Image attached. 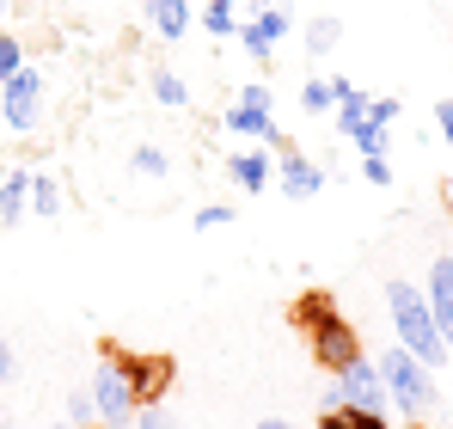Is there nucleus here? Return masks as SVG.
I'll use <instances>...</instances> for the list:
<instances>
[{"instance_id": "ddd939ff", "label": "nucleus", "mask_w": 453, "mask_h": 429, "mask_svg": "<svg viewBox=\"0 0 453 429\" xmlns=\"http://www.w3.org/2000/svg\"><path fill=\"white\" fill-rule=\"evenodd\" d=\"M233 129H245V136H264V142H282L276 136V123H270V105H233V117H226Z\"/></svg>"}, {"instance_id": "412c9836", "label": "nucleus", "mask_w": 453, "mask_h": 429, "mask_svg": "<svg viewBox=\"0 0 453 429\" xmlns=\"http://www.w3.org/2000/svg\"><path fill=\"white\" fill-rule=\"evenodd\" d=\"M19 68H25V62H19V37H6V31H0V80H12Z\"/></svg>"}, {"instance_id": "bb28decb", "label": "nucleus", "mask_w": 453, "mask_h": 429, "mask_svg": "<svg viewBox=\"0 0 453 429\" xmlns=\"http://www.w3.org/2000/svg\"><path fill=\"white\" fill-rule=\"evenodd\" d=\"M435 117H441V136L453 142V98H441V105H435Z\"/></svg>"}, {"instance_id": "4be33fe9", "label": "nucleus", "mask_w": 453, "mask_h": 429, "mask_svg": "<svg viewBox=\"0 0 453 429\" xmlns=\"http://www.w3.org/2000/svg\"><path fill=\"white\" fill-rule=\"evenodd\" d=\"M135 172L159 178V172H165V153H159V147H135Z\"/></svg>"}, {"instance_id": "4468645a", "label": "nucleus", "mask_w": 453, "mask_h": 429, "mask_svg": "<svg viewBox=\"0 0 453 429\" xmlns=\"http://www.w3.org/2000/svg\"><path fill=\"white\" fill-rule=\"evenodd\" d=\"M233 178H239L245 191H264V184L276 178V160H270V153H239V160H233Z\"/></svg>"}, {"instance_id": "2f4dec72", "label": "nucleus", "mask_w": 453, "mask_h": 429, "mask_svg": "<svg viewBox=\"0 0 453 429\" xmlns=\"http://www.w3.org/2000/svg\"><path fill=\"white\" fill-rule=\"evenodd\" d=\"M165 429H178V424H165Z\"/></svg>"}, {"instance_id": "7ed1b4c3", "label": "nucleus", "mask_w": 453, "mask_h": 429, "mask_svg": "<svg viewBox=\"0 0 453 429\" xmlns=\"http://www.w3.org/2000/svg\"><path fill=\"white\" fill-rule=\"evenodd\" d=\"M306 338H312V362L331 368V374H343L349 362H362V338H356V325H349L343 313H325Z\"/></svg>"}, {"instance_id": "f03ea898", "label": "nucleus", "mask_w": 453, "mask_h": 429, "mask_svg": "<svg viewBox=\"0 0 453 429\" xmlns=\"http://www.w3.org/2000/svg\"><path fill=\"white\" fill-rule=\"evenodd\" d=\"M380 380H386V393L404 405V411H429L435 405V386H429V368L411 356V350H392V356L380 362Z\"/></svg>"}, {"instance_id": "9d476101", "label": "nucleus", "mask_w": 453, "mask_h": 429, "mask_svg": "<svg viewBox=\"0 0 453 429\" xmlns=\"http://www.w3.org/2000/svg\"><path fill=\"white\" fill-rule=\"evenodd\" d=\"M319 184H325V172H319L312 160H301V153L282 160V191H288V197H312Z\"/></svg>"}, {"instance_id": "1a4fd4ad", "label": "nucleus", "mask_w": 453, "mask_h": 429, "mask_svg": "<svg viewBox=\"0 0 453 429\" xmlns=\"http://www.w3.org/2000/svg\"><path fill=\"white\" fill-rule=\"evenodd\" d=\"M282 31H288V19H282V12H257V19H251L239 37H245V50H251V56H270Z\"/></svg>"}, {"instance_id": "f257e3e1", "label": "nucleus", "mask_w": 453, "mask_h": 429, "mask_svg": "<svg viewBox=\"0 0 453 429\" xmlns=\"http://www.w3.org/2000/svg\"><path fill=\"white\" fill-rule=\"evenodd\" d=\"M386 307H392V325H398V350H411L423 368L448 362V338H441V325H435V313H429V300L417 288L386 283Z\"/></svg>"}, {"instance_id": "c85d7f7f", "label": "nucleus", "mask_w": 453, "mask_h": 429, "mask_svg": "<svg viewBox=\"0 0 453 429\" xmlns=\"http://www.w3.org/2000/svg\"><path fill=\"white\" fill-rule=\"evenodd\" d=\"M142 429H165V424H159V411H148V405H142Z\"/></svg>"}, {"instance_id": "aec40b11", "label": "nucleus", "mask_w": 453, "mask_h": 429, "mask_svg": "<svg viewBox=\"0 0 453 429\" xmlns=\"http://www.w3.org/2000/svg\"><path fill=\"white\" fill-rule=\"evenodd\" d=\"M153 98H159V105H184V80H178V74H159V80H153Z\"/></svg>"}, {"instance_id": "6e6552de", "label": "nucleus", "mask_w": 453, "mask_h": 429, "mask_svg": "<svg viewBox=\"0 0 453 429\" xmlns=\"http://www.w3.org/2000/svg\"><path fill=\"white\" fill-rule=\"evenodd\" d=\"M429 313H435V325H441V338L453 350V258H441L429 270Z\"/></svg>"}, {"instance_id": "cd10ccee", "label": "nucleus", "mask_w": 453, "mask_h": 429, "mask_svg": "<svg viewBox=\"0 0 453 429\" xmlns=\"http://www.w3.org/2000/svg\"><path fill=\"white\" fill-rule=\"evenodd\" d=\"M6 374H12V344L0 338V380H6Z\"/></svg>"}, {"instance_id": "5701e85b", "label": "nucleus", "mask_w": 453, "mask_h": 429, "mask_svg": "<svg viewBox=\"0 0 453 429\" xmlns=\"http://www.w3.org/2000/svg\"><path fill=\"white\" fill-rule=\"evenodd\" d=\"M392 117H398V105H392V98H374V105H368V123H374V129H386Z\"/></svg>"}, {"instance_id": "20e7f679", "label": "nucleus", "mask_w": 453, "mask_h": 429, "mask_svg": "<svg viewBox=\"0 0 453 429\" xmlns=\"http://www.w3.org/2000/svg\"><path fill=\"white\" fill-rule=\"evenodd\" d=\"M92 411H98L104 424H129V417H135V393H129V374H123L117 356H104L98 374H92Z\"/></svg>"}, {"instance_id": "c756f323", "label": "nucleus", "mask_w": 453, "mask_h": 429, "mask_svg": "<svg viewBox=\"0 0 453 429\" xmlns=\"http://www.w3.org/2000/svg\"><path fill=\"white\" fill-rule=\"evenodd\" d=\"M257 429H295V424H276V417H270V424H257Z\"/></svg>"}, {"instance_id": "a211bd4d", "label": "nucleus", "mask_w": 453, "mask_h": 429, "mask_svg": "<svg viewBox=\"0 0 453 429\" xmlns=\"http://www.w3.org/2000/svg\"><path fill=\"white\" fill-rule=\"evenodd\" d=\"M203 25H209L215 37H226V31L239 25V19H233V0H209V12H203Z\"/></svg>"}, {"instance_id": "b1692460", "label": "nucleus", "mask_w": 453, "mask_h": 429, "mask_svg": "<svg viewBox=\"0 0 453 429\" xmlns=\"http://www.w3.org/2000/svg\"><path fill=\"white\" fill-rule=\"evenodd\" d=\"M362 172H368V184H386V178H392V166H386V153H368V166H362Z\"/></svg>"}, {"instance_id": "a878e982", "label": "nucleus", "mask_w": 453, "mask_h": 429, "mask_svg": "<svg viewBox=\"0 0 453 429\" xmlns=\"http://www.w3.org/2000/svg\"><path fill=\"white\" fill-rule=\"evenodd\" d=\"M221 221H226V209H221V203H209V209H196V227H221Z\"/></svg>"}, {"instance_id": "f8f14e48", "label": "nucleus", "mask_w": 453, "mask_h": 429, "mask_svg": "<svg viewBox=\"0 0 453 429\" xmlns=\"http://www.w3.org/2000/svg\"><path fill=\"white\" fill-rule=\"evenodd\" d=\"M319 429H386V417L380 411H356V405H325Z\"/></svg>"}, {"instance_id": "393cba45", "label": "nucleus", "mask_w": 453, "mask_h": 429, "mask_svg": "<svg viewBox=\"0 0 453 429\" xmlns=\"http://www.w3.org/2000/svg\"><path fill=\"white\" fill-rule=\"evenodd\" d=\"M331 43H337V25H331V19H325V25H312V50H331Z\"/></svg>"}, {"instance_id": "2eb2a0df", "label": "nucleus", "mask_w": 453, "mask_h": 429, "mask_svg": "<svg viewBox=\"0 0 453 429\" xmlns=\"http://www.w3.org/2000/svg\"><path fill=\"white\" fill-rule=\"evenodd\" d=\"M25 203H31V178H25V172H12V178L0 184V221H6V227H19Z\"/></svg>"}, {"instance_id": "f3484780", "label": "nucleus", "mask_w": 453, "mask_h": 429, "mask_svg": "<svg viewBox=\"0 0 453 429\" xmlns=\"http://www.w3.org/2000/svg\"><path fill=\"white\" fill-rule=\"evenodd\" d=\"M301 105H306V111H325V105H337V80H306V86H301Z\"/></svg>"}, {"instance_id": "7c9ffc66", "label": "nucleus", "mask_w": 453, "mask_h": 429, "mask_svg": "<svg viewBox=\"0 0 453 429\" xmlns=\"http://www.w3.org/2000/svg\"><path fill=\"white\" fill-rule=\"evenodd\" d=\"M104 429H123V424H104Z\"/></svg>"}, {"instance_id": "39448f33", "label": "nucleus", "mask_w": 453, "mask_h": 429, "mask_svg": "<svg viewBox=\"0 0 453 429\" xmlns=\"http://www.w3.org/2000/svg\"><path fill=\"white\" fill-rule=\"evenodd\" d=\"M111 356H117V350H111ZM117 362H123V374H129L135 411H142V405H159V393H165V386H172V374H178L172 356H117Z\"/></svg>"}, {"instance_id": "423d86ee", "label": "nucleus", "mask_w": 453, "mask_h": 429, "mask_svg": "<svg viewBox=\"0 0 453 429\" xmlns=\"http://www.w3.org/2000/svg\"><path fill=\"white\" fill-rule=\"evenodd\" d=\"M337 399L356 405V411H380V405H386V380H380L368 362H349V368L337 374Z\"/></svg>"}, {"instance_id": "0eeeda50", "label": "nucleus", "mask_w": 453, "mask_h": 429, "mask_svg": "<svg viewBox=\"0 0 453 429\" xmlns=\"http://www.w3.org/2000/svg\"><path fill=\"white\" fill-rule=\"evenodd\" d=\"M37 92H43V80H37V68H19L12 80H6V123L12 129H31L37 123Z\"/></svg>"}, {"instance_id": "dca6fc26", "label": "nucleus", "mask_w": 453, "mask_h": 429, "mask_svg": "<svg viewBox=\"0 0 453 429\" xmlns=\"http://www.w3.org/2000/svg\"><path fill=\"white\" fill-rule=\"evenodd\" d=\"M325 313H337V300H331L325 288H312V294H301V300H295V325H301V332H312Z\"/></svg>"}, {"instance_id": "9b49d317", "label": "nucleus", "mask_w": 453, "mask_h": 429, "mask_svg": "<svg viewBox=\"0 0 453 429\" xmlns=\"http://www.w3.org/2000/svg\"><path fill=\"white\" fill-rule=\"evenodd\" d=\"M148 19H153V31L172 43V37H184V25H190V6H184V0H148Z\"/></svg>"}, {"instance_id": "6ab92c4d", "label": "nucleus", "mask_w": 453, "mask_h": 429, "mask_svg": "<svg viewBox=\"0 0 453 429\" xmlns=\"http://www.w3.org/2000/svg\"><path fill=\"white\" fill-rule=\"evenodd\" d=\"M31 203H37V214H62V197H56V184H50V178H37V184H31Z\"/></svg>"}]
</instances>
